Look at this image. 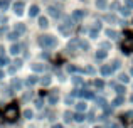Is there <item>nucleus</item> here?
I'll list each match as a JSON object with an SVG mask.
<instances>
[{
  "mask_svg": "<svg viewBox=\"0 0 133 128\" xmlns=\"http://www.w3.org/2000/svg\"><path fill=\"white\" fill-rule=\"evenodd\" d=\"M39 44L44 47V49H51V47L57 46V41H56V37H52V36H41L39 37Z\"/></svg>",
  "mask_w": 133,
  "mask_h": 128,
  "instance_id": "obj_1",
  "label": "nucleus"
},
{
  "mask_svg": "<svg viewBox=\"0 0 133 128\" xmlns=\"http://www.w3.org/2000/svg\"><path fill=\"white\" fill-rule=\"evenodd\" d=\"M5 118L10 120V122H14V120L19 118V106H17V105L7 106V110H5Z\"/></svg>",
  "mask_w": 133,
  "mask_h": 128,
  "instance_id": "obj_2",
  "label": "nucleus"
},
{
  "mask_svg": "<svg viewBox=\"0 0 133 128\" xmlns=\"http://www.w3.org/2000/svg\"><path fill=\"white\" fill-rule=\"evenodd\" d=\"M121 49H123L125 54H130V52H131V49H133V37L125 39V42L121 44Z\"/></svg>",
  "mask_w": 133,
  "mask_h": 128,
  "instance_id": "obj_3",
  "label": "nucleus"
},
{
  "mask_svg": "<svg viewBox=\"0 0 133 128\" xmlns=\"http://www.w3.org/2000/svg\"><path fill=\"white\" fill-rule=\"evenodd\" d=\"M14 12H15L17 15H22L24 14V2H15L14 3Z\"/></svg>",
  "mask_w": 133,
  "mask_h": 128,
  "instance_id": "obj_4",
  "label": "nucleus"
},
{
  "mask_svg": "<svg viewBox=\"0 0 133 128\" xmlns=\"http://www.w3.org/2000/svg\"><path fill=\"white\" fill-rule=\"evenodd\" d=\"M57 101H59V95H57V91H52L51 95H49V103H51V105H56Z\"/></svg>",
  "mask_w": 133,
  "mask_h": 128,
  "instance_id": "obj_5",
  "label": "nucleus"
},
{
  "mask_svg": "<svg viewBox=\"0 0 133 128\" xmlns=\"http://www.w3.org/2000/svg\"><path fill=\"white\" fill-rule=\"evenodd\" d=\"M78 46H79V41H78V39H72L71 42L68 44V51H69V52H72V51H74Z\"/></svg>",
  "mask_w": 133,
  "mask_h": 128,
  "instance_id": "obj_6",
  "label": "nucleus"
},
{
  "mask_svg": "<svg viewBox=\"0 0 133 128\" xmlns=\"http://www.w3.org/2000/svg\"><path fill=\"white\" fill-rule=\"evenodd\" d=\"M83 17H84V12H83V10H76V12L72 14V19H74L76 22H79V20H81Z\"/></svg>",
  "mask_w": 133,
  "mask_h": 128,
  "instance_id": "obj_7",
  "label": "nucleus"
},
{
  "mask_svg": "<svg viewBox=\"0 0 133 128\" xmlns=\"http://www.w3.org/2000/svg\"><path fill=\"white\" fill-rule=\"evenodd\" d=\"M10 84H12V88H14V89H20V88H22V83H20L17 78H14L12 81H10Z\"/></svg>",
  "mask_w": 133,
  "mask_h": 128,
  "instance_id": "obj_8",
  "label": "nucleus"
},
{
  "mask_svg": "<svg viewBox=\"0 0 133 128\" xmlns=\"http://www.w3.org/2000/svg\"><path fill=\"white\" fill-rule=\"evenodd\" d=\"M111 72H113L111 66H103V68H101V74L103 76H108V74H111Z\"/></svg>",
  "mask_w": 133,
  "mask_h": 128,
  "instance_id": "obj_9",
  "label": "nucleus"
},
{
  "mask_svg": "<svg viewBox=\"0 0 133 128\" xmlns=\"http://www.w3.org/2000/svg\"><path fill=\"white\" fill-rule=\"evenodd\" d=\"M47 12H49V15H51V17H59V15H61V14H59V10L54 9V7H49Z\"/></svg>",
  "mask_w": 133,
  "mask_h": 128,
  "instance_id": "obj_10",
  "label": "nucleus"
},
{
  "mask_svg": "<svg viewBox=\"0 0 133 128\" xmlns=\"http://www.w3.org/2000/svg\"><path fill=\"white\" fill-rule=\"evenodd\" d=\"M51 81H52L51 76H44V78L41 79V84H42V86H49V84H51Z\"/></svg>",
  "mask_w": 133,
  "mask_h": 128,
  "instance_id": "obj_11",
  "label": "nucleus"
},
{
  "mask_svg": "<svg viewBox=\"0 0 133 128\" xmlns=\"http://www.w3.org/2000/svg\"><path fill=\"white\" fill-rule=\"evenodd\" d=\"M19 52H20V46H19V44H14V46L10 47V54L15 56V54H19Z\"/></svg>",
  "mask_w": 133,
  "mask_h": 128,
  "instance_id": "obj_12",
  "label": "nucleus"
},
{
  "mask_svg": "<svg viewBox=\"0 0 133 128\" xmlns=\"http://www.w3.org/2000/svg\"><path fill=\"white\" fill-rule=\"evenodd\" d=\"M131 120H133V113H131V111H130V113H125V115H123V122H125V123H130Z\"/></svg>",
  "mask_w": 133,
  "mask_h": 128,
  "instance_id": "obj_13",
  "label": "nucleus"
},
{
  "mask_svg": "<svg viewBox=\"0 0 133 128\" xmlns=\"http://www.w3.org/2000/svg\"><path fill=\"white\" fill-rule=\"evenodd\" d=\"M25 83H27V84H29V86H34V84H36V83H37V78H36V76H29Z\"/></svg>",
  "mask_w": 133,
  "mask_h": 128,
  "instance_id": "obj_14",
  "label": "nucleus"
},
{
  "mask_svg": "<svg viewBox=\"0 0 133 128\" xmlns=\"http://www.w3.org/2000/svg\"><path fill=\"white\" fill-rule=\"evenodd\" d=\"M39 25L42 27V29H45V27L49 25V22H47V19H45V17H41V19H39Z\"/></svg>",
  "mask_w": 133,
  "mask_h": 128,
  "instance_id": "obj_15",
  "label": "nucleus"
},
{
  "mask_svg": "<svg viewBox=\"0 0 133 128\" xmlns=\"http://www.w3.org/2000/svg\"><path fill=\"white\" fill-rule=\"evenodd\" d=\"M30 17H36L37 15V14H39V7H37V5H34V7H30Z\"/></svg>",
  "mask_w": 133,
  "mask_h": 128,
  "instance_id": "obj_16",
  "label": "nucleus"
},
{
  "mask_svg": "<svg viewBox=\"0 0 133 128\" xmlns=\"http://www.w3.org/2000/svg\"><path fill=\"white\" fill-rule=\"evenodd\" d=\"M96 57H98V59H104V57H106V51H104V49L98 51V52H96Z\"/></svg>",
  "mask_w": 133,
  "mask_h": 128,
  "instance_id": "obj_17",
  "label": "nucleus"
},
{
  "mask_svg": "<svg viewBox=\"0 0 133 128\" xmlns=\"http://www.w3.org/2000/svg\"><path fill=\"white\" fill-rule=\"evenodd\" d=\"M121 103H123V96H116L115 101H113V106H120Z\"/></svg>",
  "mask_w": 133,
  "mask_h": 128,
  "instance_id": "obj_18",
  "label": "nucleus"
},
{
  "mask_svg": "<svg viewBox=\"0 0 133 128\" xmlns=\"http://www.w3.org/2000/svg\"><path fill=\"white\" fill-rule=\"evenodd\" d=\"M96 5H98V9L103 10L104 7H106V0H96Z\"/></svg>",
  "mask_w": 133,
  "mask_h": 128,
  "instance_id": "obj_19",
  "label": "nucleus"
},
{
  "mask_svg": "<svg viewBox=\"0 0 133 128\" xmlns=\"http://www.w3.org/2000/svg\"><path fill=\"white\" fill-rule=\"evenodd\" d=\"M115 89H116V93H118V95H120V96H121V95H123V93H125V86H121V84H120V86L116 84V86H115Z\"/></svg>",
  "mask_w": 133,
  "mask_h": 128,
  "instance_id": "obj_20",
  "label": "nucleus"
},
{
  "mask_svg": "<svg viewBox=\"0 0 133 128\" xmlns=\"http://www.w3.org/2000/svg\"><path fill=\"white\" fill-rule=\"evenodd\" d=\"M17 37H19V34H17V32H10L9 36H7V39H9V41H17Z\"/></svg>",
  "mask_w": 133,
  "mask_h": 128,
  "instance_id": "obj_21",
  "label": "nucleus"
},
{
  "mask_svg": "<svg viewBox=\"0 0 133 128\" xmlns=\"http://www.w3.org/2000/svg\"><path fill=\"white\" fill-rule=\"evenodd\" d=\"M104 34H106V36H110L111 39H115V37H116V32H115V30H111V29H108V30H104Z\"/></svg>",
  "mask_w": 133,
  "mask_h": 128,
  "instance_id": "obj_22",
  "label": "nucleus"
},
{
  "mask_svg": "<svg viewBox=\"0 0 133 128\" xmlns=\"http://www.w3.org/2000/svg\"><path fill=\"white\" fill-rule=\"evenodd\" d=\"M32 69H34V71H37V72H41L44 69V66L42 64H32Z\"/></svg>",
  "mask_w": 133,
  "mask_h": 128,
  "instance_id": "obj_23",
  "label": "nucleus"
},
{
  "mask_svg": "<svg viewBox=\"0 0 133 128\" xmlns=\"http://www.w3.org/2000/svg\"><path fill=\"white\" fill-rule=\"evenodd\" d=\"M32 115H34V113H32V110H25V111H24V116H25L27 120H30V118H32Z\"/></svg>",
  "mask_w": 133,
  "mask_h": 128,
  "instance_id": "obj_24",
  "label": "nucleus"
},
{
  "mask_svg": "<svg viewBox=\"0 0 133 128\" xmlns=\"http://www.w3.org/2000/svg\"><path fill=\"white\" fill-rule=\"evenodd\" d=\"M74 120H76V122H83V120H84V115H83V113H76Z\"/></svg>",
  "mask_w": 133,
  "mask_h": 128,
  "instance_id": "obj_25",
  "label": "nucleus"
},
{
  "mask_svg": "<svg viewBox=\"0 0 133 128\" xmlns=\"http://www.w3.org/2000/svg\"><path fill=\"white\" fill-rule=\"evenodd\" d=\"M76 108H78L79 111H84V110H86V105H84V103H83V101H79L78 105H76Z\"/></svg>",
  "mask_w": 133,
  "mask_h": 128,
  "instance_id": "obj_26",
  "label": "nucleus"
},
{
  "mask_svg": "<svg viewBox=\"0 0 133 128\" xmlns=\"http://www.w3.org/2000/svg\"><path fill=\"white\" fill-rule=\"evenodd\" d=\"M7 7H9V2H7V0H0V9L5 10Z\"/></svg>",
  "mask_w": 133,
  "mask_h": 128,
  "instance_id": "obj_27",
  "label": "nucleus"
},
{
  "mask_svg": "<svg viewBox=\"0 0 133 128\" xmlns=\"http://www.w3.org/2000/svg\"><path fill=\"white\" fill-rule=\"evenodd\" d=\"M94 86H96V88H103V86H104V83L103 81H101V79H96V81H94Z\"/></svg>",
  "mask_w": 133,
  "mask_h": 128,
  "instance_id": "obj_28",
  "label": "nucleus"
},
{
  "mask_svg": "<svg viewBox=\"0 0 133 128\" xmlns=\"http://www.w3.org/2000/svg\"><path fill=\"white\" fill-rule=\"evenodd\" d=\"M120 81L121 83H128V81H130V78H128L127 74H120Z\"/></svg>",
  "mask_w": 133,
  "mask_h": 128,
  "instance_id": "obj_29",
  "label": "nucleus"
},
{
  "mask_svg": "<svg viewBox=\"0 0 133 128\" xmlns=\"http://www.w3.org/2000/svg\"><path fill=\"white\" fill-rule=\"evenodd\" d=\"M79 46H81V49H84V51H86V49H88V47H89L86 41H79Z\"/></svg>",
  "mask_w": 133,
  "mask_h": 128,
  "instance_id": "obj_30",
  "label": "nucleus"
},
{
  "mask_svg": "<svg viewBox=\"0 0 133 128\" xmlns=\"http://www.w3.org/2000/svg\"><path fill=\"white\" fill-rule=\"evenodd\" d=\"M72 83H74V84H83V79L78 78V76H74V78H72Z\"/></svg>",
  "mask_w": 133,
  "mask_h": 128,
  "instance_id": "obj_31",
  "label": "nucleus"
},
{
  "mask_svg": "<svg viewBox=\"0 0 133 128\" xmlns=\"http://www.w3.org/2000/svg\"><path fill=\"white\" fill-rule=\"evenodd\" d=\"M64 120H66V122H71V120H72V115L69 111H66L64 113Z\"/></svg>",
  "mask_w": 133,
  "mask_h": 128,
  "instance_id": "obj_32",
  "label": "nucleus"
},
{
  "mask_svg": "<svg viewBox=\"0 0 133 128\" xmlns=\"http://www.w3.org/2000/svg\"><path fill=\"white\" fill-rule=\"evenodd\" d=\"M7 63H9V59H7L5 56H0V66H5Z\"/></svg>",
  "mask_w": 133,
  "mask_h": 128,
  "instance_id": "obj_33",
  "label": "nucleus"
},
{
  "mask_svg": "<svg viewBox=\"0 0 133 128\" xmlns=\"http://www.w3.org/2000/svg\"><path fill=\"white\" fill-rule=\"evenodd\" d=\"M15 30H17V34H19V32H25V27H24V25H17Z\"/></svg>",
  "mask_w": 133,
  "mask_h": 128,
  "instance_id": "obj_34",
  "label": "nucleus"
},
{
  "mask_svg": "<svg viewBox=\"0 0 133 128\" xmlns=\"http://www.w3.org/2000/svg\"><path fill=\"white\" fill-rule=\"evenodd\" d=\"M121 14H123V15H125V17H128V15H130V14H131V12H130V10H128V9H127V7H125V9H121Z\"/></svg>",
  "mask_w": 133,
  "mask_h": 128,
  "instance_id": "obj_35",
  "label": "nucleus"
},
{
  "mask_svg": "<svg viewBox=\"0 0 133 128\" xmlns=\"http://www.w3.org/2000/svg\"><path fill=\"white\" fill-rule=\"evenodd\" d=\"M118 68H120V61H113V66H111V69L115 71V69H118Z\"/></svg>",
  "mask_w": 133,
  "mask_h": 128,
  "instance_id": "obj_36",
  "label": "nucleus"
},
{
  "mask_svg": "<svg viewBox=\"0 0 133 128\" xmlns=\"http://www.w3.org/2000/svg\"><path fill=\"white\" fill-rule=\"evenodd\" d=\"M84 72H88V74H93V72H94V69L91 68V66H88V68H84Z\"/></svg>",
  "mask_w": 133,
  "mask_h": 128,
  "instance_id": "obj_37",
  "label": "nucleus"
},
{
  "mask_svg": "<svg viewBox=\"0 0 133 128\" xmlns=\"http://www.w3.org/2000/svg\"><path fill=\"white\" fill-rule=\"evenodd\" d=\"M68 71L69 72H76V71H78V68H76V66H68Z\"/></svg>",
  "mask_w": 133,
  "mask_h": 128,
  "instance_id": "obj_38",
  "label": "nucleus"
},
{
  "mask_svg": "<svg viewBox=\"0 0 133 128\" xmlns=\"http://www.w3.org/2000/svg\"><path fill=\"white\" fill-rule=\"evenodd\" d=\"M89 36H91V37H93V39H94V37H96V36H98V30H94V29H91V30H89Z\"/></svg>",
  "mask_w": 133,
  "mask_h": 128,
  "instance_id": "obj_39",
  "label": "nucleus"
},
{
  "mask_svg": "<svg viewBox=\"0 0 133 128\" xmlns=\"http://www.w3.org/2000/svg\"><path fill=\"white\" fill-rule=\"evenodd\" d=\"M127 9H133V0H127Z\"/></svg>",
  "mask_w": 133,
  "mask_h": 128,
  "instance_id": "obj_40",
  "label": "nucleus"
},
{
  "mask_svg": "<svg viewBox=\"0 0 133 128\" xmlns=\"http://www.w3.org/2000/svg\"><path fill=\"white\" fill-rule=\"evenodd\" d=\"M104 20H108V22H113L115 17H113V15H106V17H104Z\"/></svg>",
  "mask_w": 133,
  "mask_h": 128,
  "instance_id": "obj_41",
  "label": "nucleus"
},
{
  "mask_svg": "<svg viewBox=\"0 0 133 128\" xmlns=\"http://www.w3.org/2000/svg\"><path fill=\"white\" fill-rule=\"evenodd\" d=\"M36 106H37V108H42V101H41V99H37V101H36Z\"/></svg>",
  "mask_w": 133,
  "mask_h": 128,
  "instance_id": "obj_42",
  "label": "nucleus"
},
{
  "mask_svg": "<svg viewBox=\"0 0 133 128\" xmlns=\"http://www.w3.org/2000/svg\"><path fill=\"white\" fill-rule=\"evenodd\" d=\"M88 118H89V120H94V111H89V115H88Z\"/></svg>",
  "mask_w": 133,
  "mask_h": 128,
  "instance_id": "obj_43",
  "label": "nucleus"
},
{
  "mask_svg": "<svg viewBox=\"0 0 133 128\" xmlns=\"http://www.w3.org/2000/svg\"><path fill=\"white\" fill-rule=\"evenodd\" d=\"M15 69H17L15 66H14V68H9V72H10V74H14V72H15Z\"/></svg>",
  "mask_w": 133,
  "mask_h": 128,
  "instance_id": "obj_44",
  "label": "nucleus"
},
{
  "mask_svg": "<svg viewBox=\"0 0 133 128\" xmlns=\"http://www.w3.org/2000/svg\"><path fill=\"white\" fill-rule=\"evenodd\" d=\"M20 66H22V61L17 59V61H15V68H20Z\"/></svg>",
  "mask_w": 133,
  "mask_h": 128,
  "instance_id": "obj_45",
  "label": "nucleus"
},
{
  "mask_svg": "<svg viewBox=\"0 0 133 128\" xmlns=\"http://www.w3.org/2000/svg\"><path fill=\"white\" fill-rule=\"evenodd\" d=\"M5 30H7V29H5V27H2V29H0V36H2V34H3V32H5Z\"/></svg>",
  "mask_w": 133,
  "mask_h": 128,
  "instance_id": "obj_46",
  "label": "nucleus"
},
{
  "mask_svg": "<svg viewBox=\"0 0 133 128\" xmlns=\"http://www.w3.org/2000/svg\"><path fill=\"white\" fill-rule=\"evenodd\" d=\"M52 128H64V126H62V125H54Z\"/></svg>",
  "mask_w": 133,
  "mask_h": 128,
  "instance_id": "obj_47",
  "label": "nucleus"
},
{
  "mask_svg": "<svg viewBox=\"0 0 133 128\" xmlns=\"http://www.w3.org/2000/svg\"><path fill=\"white\" fill-rule=\"evenodd\" d=\"M2 54H3V47L0 46V56H2Z\"/></svg>",
  "mask_w": 133,
  "mask_h": 128,
  "instance_id": "obj_48",
  "label": "nucleus"
},
{
  "mask_svg": "<svg viewBox=\"0 0 133 128\" xmlns=\"http://www.w3.org/2000/svg\"><path fill=\"white\" fill-rule=\"evenodd\" d=\"M111 128H120V125H111Z\"/></svg>",
  "mask_w": 133,
  "mask_h": 128,
  "instance_id": "obj_49",
  "label": "nucleus"
},
{
  "mask_svg": "<svg viewBox=\"0 0 133 128\" xmlns=\"http://www.w3.org/2000/svg\"><path fill=\"white\" fill-rule=\"evenodd\" d=\"M2 78H3V72H2V71H0V79H2Z\"/></svg>",
  "mask_w": 133,
  "mask_h": 128,
  "instance_id": "obj_50",
  "label": "nucleus"
},
{
  "mask_svg": "<svg viewBox=\"0 0 133 128\" xmlns=\"http://www.w3.org/2000/svg\"><path fill=\"white\" fill-rule=\"evenodd\" d=\"M130 101H131V103H133V95H131V98H130Z\"/></svg>",
  "mask_w": 133,
  "mask_h": 128,
  "instance_id": "obj_51",
  "label": "nucleus"
},
{
  "mask_svg": "<svg viewBox=\"0 0 133 128\" xmlns=\"http://www.w3.org/2000/svg\"><path fill=\"white\" fill-rule=\"evenodd\" d=\"M131 76H133V69H131Z\"/></svg>",
  "mask_w": 133,
  "mask_h": 128,
  "instance_id": "obj_52",
  "label": "nucleus"
},
{
  "mask_svg": "<svg viewBox=\"0 0 133 128\" xmlns=\"http://www.w3.org/2000/svg\"><path fill=\"white\" fill-rule=\"evenodd\" d=\"M94 128H99V126H94Z\"/></svg>",
  "mask_w": 133,
  "mask_h": 128,
  "instance_id": "obj_53",
  "label": "nucleus"
}]
</instances>
